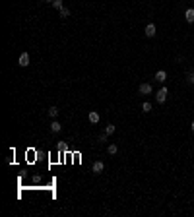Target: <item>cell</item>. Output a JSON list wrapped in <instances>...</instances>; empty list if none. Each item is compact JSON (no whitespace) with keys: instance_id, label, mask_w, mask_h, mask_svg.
<instances>
[{"instance_id":"5bb4252c","label":"cell","mask_w":194,"mask_h":217,"mask_svg":"<svg viewBox=\"0 0 194 217\" xmlns=\"http://www.w3.org/2000/svg\"><path fill=\"white\" fill-rule=\"evenodd\" d=\"M117 151H119V147L114 146V143H111V146L107 147V153H109V155H114V153H117Z\"/></svg>"},{"instance_id":"d6986e66","label":"cell","mask_w":194,"mask_h":217,"mask_svg":"<svg viewBox=\"0 0 194 217\" xmlns=\"http://www.w3.org/2000/svg\"><path fill=\"white\" fill-rule=\"evenodd\" d=\"M190 130H192V132H194V120L190 122Z\"/></svg>"},{"instance_id":"ac0fdd59","label":"cell","mask_w":194,"mask_h":217,"mask_svg":"<svg viewBox=\"0 0 194 217\" xmlns=\"http://www.w3.org/2000/svg\"><path fill=\"white\" fill-rule=\"evenodd\" d=\"M33 182H41V177L39 175H33Z\"/></svg>"},{"instance_id":"4fadbf2b","label":"cell","mask_w":194,"mask_h":217,"mask_svg":"<svg viewBox=\"0 0 194 217\" xmlns=\"http://www.w3.org/2000/svg\"><path fill=\"white\" fill-rule=\"evenodd\" d=\"M56 149H58V151H66L68 149V143L66 142H58V143H56Z\"/></svg>"},{"instance_id":"2e32d148","label":"cell","mask_w":194,"mask_h":217,"mask_svg":"<svg viewBox=\"0 0 194 217\" xmlns=\"http://www.w3.org/2000/svg\"><path fill=\"white\" fill-rule=\"evenodd\" d=\"M142 111H144V113H152V105H149V103H144V105H142Z\"/></svg>"},{"instance_id":"ffe728a7","label":"cell","mask_w":194,"mask_h":217,"mask_svg":"<svg viewBox=\"0 0 194 217\" xmlns=\"http://www.w3.org/2000/svg\"><path fill=\"white\" fill-rule=\"evenodd\" d=\"M192 2H194V0H192Z\"/></svg>"},{"instance_id":"ba28073f","label":"cell","mask_w":194,"mask_h":217,"mask_svg":"<svg viewBox=\"0 0 194 217\" xmlns=\"http://www.w3.org/2000/svg\"><path fill=\"white\" fill-rule=\"evenodd\" d=\"M60 130H62V126L58 124V120H53V122H51V132H54V134H58V132H60Z\"/></svg>"},{"instance_id":"9c48e42d","label":"cell","mask_w":194,"mask_h":217,"mask_svg":"<svg viewBox=\"0 0 194 217\" xmlns=\"http://www.w3.org/2000/svg\"><path fill=\"white\" fill-rule=\"evenodd\" d=\"M114 130H117V128H114V124H107L103 134H105V136H113V134H114Z\"/></svg>"},{"instance_id":"9a60e30c","label":"cell","mask_w":194,"mask_h":217,"mask_svg":"<svg viewBox=\"0 0 194 217\" xmlns=\"http://www.w3.org/2000/svg\"><path fill=\"white\" fill-rule=\"evenodd\" d=\"M47 2H51L56 10H60V8H62V0H47Z\"/></svg>"},{"instance_id":"8fae6325","label":"cell","mask_w":194,"mask_h":217,"mask_svg":"<svg viewBox=\"0 0 194 217\" xmlns=\"http://www.w3.org/2000/svg\"><path fill=\"white\" fill-rule=\"evenodd\" d=\"M49 117H53V118L58 117V107H49Z\"/></svg>"},{"instance_id":"8992f818","label":"cell","mask_w":194,"mask_h":217,"mask_svg":"<svg viewBox=\"0 0 194 217\" xmlns=\"http://www.w3.org/2000/svg\"><path fill=\"white\" fill-rule=\"evenodd\" d=\"M165 79H167V72H165V70H159V72L155 74V82L165 83Z\"/></svg>"},{"instance_id":"7c38bea8","label":"cell","mask_w":194,"mask_h":217,"mask_svg":"<svg viewBox=\"0 0 194 217\" xmlns=\"http://www.w3.org/2000/svg\"><path fill=\"white\" fill-rule=\"evenodd\" d=\"M58 14H60V18H62V19H66V18L70 16V10H68V8H64V6H62V8L58 10Z\"/></svg>"},{"instance_id":"277c9868","label":"cell","mask_w":194,"mask_h":217,"mask_svg":"<svg viewBox=\"0 0 194 217\" xmlns=\"http://www.w3.org/2000/svg\"><path fill=\"white\" fill-rule=\"evenodd\" d=\"M18 64H19L21 68L29 66V54H27V53H21V54H19V60H18Z\"/></svg>"},{"instance_id":"3957f363","label":"cell","mask_w":194,"mask_h":217,"mask_svg":"<svg viewBox=\"0 0 194 217\" xmlns=\"http://www.w3.org/2000/svg\"><path fill=\"white\" fill-rule=\"evenodd\" d=\"M103 169H105L103 161H95V163L91 165V172H93V175H101V172H103Z\"/></svg>"},{"instance_id":"6da1fadb","label":"cell","mask_w":194,"mask_h":217,"mask_svg":"<svg viewBox=\"0 0 194 217\" xmlns=\"http://www.w3.org/2000/svg\"><path fill=\"white\" fill-rule=\"evenodd\" d=\"M167 95H169L167 87H161L159 91L155 93V99H157V103H165V101H167Z\"/></svg>"},{"instance_id":"e0dca14e","label":"cell","mask_w":194,"mask_h":217,"mask_svg":"<svg viewBox=\"0 0 194 217\" xmlns=\"http://www.w3.org/2000/svg\"><path fill=\"white\" fill-rule=\"evenodd\" d=\"M186 82H188L190 85H194V72H190V74H188V78H186Z\"/></svg>"},{"instance_id":"30bf717a","label":"cell","mask_w":194,"mask_h":217,"mask_svg":"<svg viewBox=\"0 0 194 217\" xmlns=\"http://www.w3.org/2000/svg\"><path fill=\"white\" fill-rule=\"evenodd\" d=\"M89 122H91V124H97V122H99V114H97L95 111L89 113Z\"/></svg>"},{"instance_id":"5b68a950","label":"cell","mask_w":194,"mask_h":217,"mask_svg":"<svg viewBox=\"0 0 194 217\" xmlns=\"http://www.w3.org/2000/svg\"><path fill=\"white\" fill-rule=\"evenodd\" d=\"M144 33H146V37H155L157 29H155V25H153V23H148V25H146V29H144Z\"/></svg>"},{"instance_id":"7a4b0ae2","label":"cell","mask_w":194,"mask_h":217,"mask_svg":"<svg viewBox=\"0 0 194 217\" xmlns=\"http://www.w3.org/2000/svg\"><path fill=\"white\" fill-rule=\"evenodd\" d=\"M152 91H153L152 83H140V87H138V93H140V95H149Z\"/></svg>"},{"instance_id":"52a82bcc","label":"cell","mask_w":194,"mask_h":217,"mask_svg":"<svg viewBox=\"0 0 194 217\" xmlns=\"http://www.w3.org/2000/svg\"><path fill=\"white\" fill-rule=\"evenodd\" d=\"M184 19L188 21V23H192V21H194V8H188V10L184 12Z\"/></svg>"}]
</instances>
